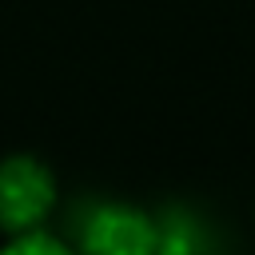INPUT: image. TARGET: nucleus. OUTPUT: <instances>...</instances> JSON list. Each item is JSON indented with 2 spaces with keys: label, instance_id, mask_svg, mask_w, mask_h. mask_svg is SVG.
Listing matches in <instances>:
<instances>
[{
  "label": "nucleus",
  "instance_id": "3",
  "mask_svg": "<svg viewBox=\"0 0 255 255\" xmlns=\"http://www.w3.org/2000/svg\"><path fill=\"white\" fill-rule=\"evenodd\" d=\"M4 251H8V255H64V251H68V243H64V239H56L44 223H36V227L12 231V235L4 239Z\"/></svg>",
  "mask_w": 255,
  "mask_h": 255
},
{
  "label": "nucleus",
  "instance_id": "1",
  "mask_svg": "<svg viewBox=\"0 0 255 255\" xmlns=\"http://www.w3.org/2000/svg\"><path fill=\"white\" fill-rule=\"evenodd\" d=\"M56 203V175L36 155H4L0 159V231H24L48 219Z\"/></svg>",
  "mask_w": 255,
  "mask_h": 255
},
{
  "label": "nucleus",
  "instance_id": "2",
  "mask_svg": "<svg viewBox=\"0 0 255 255\" xmlns=\"http://www.w3.org/2000/svg\"><path fill=\"white\" fill-rule=\"evenodd\" d=\"M80 247L92 255H151L155 219L131 203H96L84 215Z\"/></svg>",
  "mask_w": 255,
  "mask_h": 255
}]
</instances>
